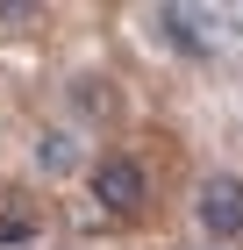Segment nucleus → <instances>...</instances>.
Masks as SVG:
<instances>
[{
    "label": "nucleus",
    "instance_id": "nucleus-1",
    "mask_svg": "<svg viewBox=\"0 0 243 250\" xmlns=\"http://www.w3.org/2000/svg\"><path fill=\"white\" fill-rule=\"evenodd\" d=\"M193 214H200V229L215 243H236L243 236V179L236 172H207L200 193H193Z\"/></svg>",
    "mask_w": 243,
    "mask_h": 250
},
{
    "label": "nucleus",
    "instance_id": "nucleus-2",
    "mask_svg": "<svg viewBox=\"0 0 243 250\" xmlns=\"http://www.w3.org/2000/svg\"><path fill=\"white\" fill-rule=\"evenodd\" d=\"M93 200H100L108 214H143L150 172L136 165V157H100V165H93Z\"/></svg>",
    "mask_w": 243,
    "mask_h": 250
},
{
    "label": "nucleus",
    "instance_id": "nucleus-3",
    "mask_svg": "<svg viewBox=\"0 0 243 250\" xmlns=\"http://www.w3.org/2000/svg\"><path fill=\"white\" fill-rule=\"evenodd\" d=\"M157 29L179 50H207V15H193V7H157Z\"/></svg>",
    "mask_w": 243,
    "mask_h": 250
},
{
    "label": "nucleus",
    "instance_id": "nucleus-4",
    "mask_svg": "<svg viewBox=\"0 0 243 250\" xmlns=\"http://www.w3.org/2000/svg\"><path fill=\"white\" fill-rule=\"evenodd\" d=\"M36 165H43L50 179H65V172L79 165V136H72V129H43V136H36Z\"/></svg>",
    "mask_w": 243,
    "mask_h": 250
},
{
    "label": "nucleus",
    "instance_id": "nucleus-5",
    "mask_svg": "<svg viewBox=\"0 0 243 250\" xmlns=\"http://www.w3.org/2000/svg\"><path fill=\"white\" fill-rule=\"evenodd\" d=\"M79 107H86V115H108V107H114V93H108V79H79Z\"/></svg>",
    "mask_w": 243,
    "mask_h": 250
},
{
    "label": "nucleus",
    "instance_id": "nucleus-6",
    "mask_svg": "<svg viewBox=\"0 0 243 250\" xmlns=\"http://www.w3.org/2000/svg\"><path fill=\"white\" fill-rule=\"evenodd\" d=\"M29 15H36V7H0V21H29Z\"/></svg>",
    "mask_w": 243,
    "mask_h": 250
}]
</instances>
